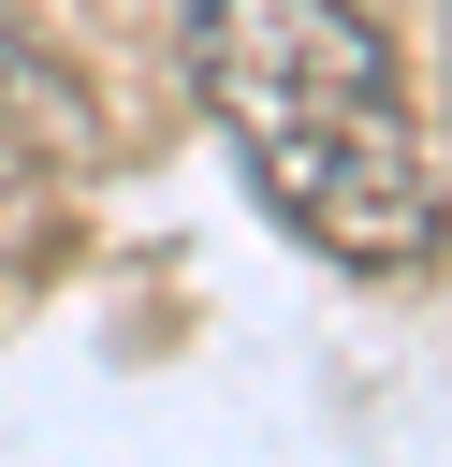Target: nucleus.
<instances>
[{"instance_id":"f257e3e1","label":"nucleus","mask_w":452,"mask_h":467,"mask_svg":"<svg viewBox=\"0 0 452 467\" xmlns=\"http://www.w3.org/2000/svg\"><path fill=\"white\" fill-rule=\"evenodd\" d=\"M190 73L248 161V190L350 277H437L452 175L408 102V44L379 0H175Z\"/></svg>"},{"instance_id":"f03ea898","label":"nucleus","mask_w":452,"mask_h":467,"mask_svg":"<svg viewBox=\"0 0 452 467\" xmlns=\"http://www.w3.org/2000/svg\"><path fill=\"white\" fill-rule=\"evenodd\" d=\"M73 146H87L73 73H58V58H44V44L0 15V190H15V175H44V161H73Z\"/></svg>"},{"instance_id":"7ed1b4c3","label":"nucleus","mask_w":452,"mask_h":467,"mask_svg":"<svg viewBox=\"0 0 452 467\" xmlns=\"http://www.w3.org/2000/svg\"><path fill=\"white\" fill-rule=\"evenodd\" d=\"M437 15H452V0H437Z\"/></svg>"}]
</instances>
